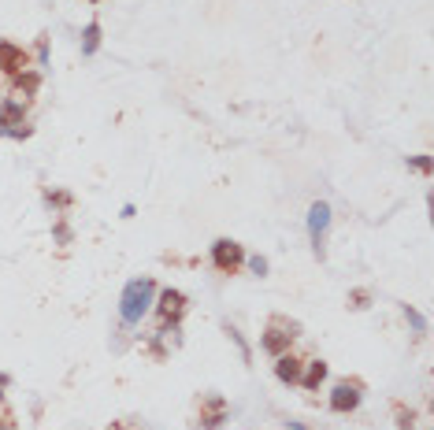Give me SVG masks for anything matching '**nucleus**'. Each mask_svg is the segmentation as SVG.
Returning a JSON list of instances; mask_svg holds the SVG:
<instances>
[{
	"label": "nucleus",
	"mask_w": 434,
	"mask_h": 430,
	"mask_svg": "<svg viewBox=\"0 0 434 430\" xmlns=\"http://www.w3.org/2000/svg\"><path fill=\"white\" fill-rule=\"evenodd\" d=\"M152 304V282L149 278H138V282H130L126 290H123V301H119V316L126 323H138L145 311H149Z\"/></svg>",
	"instance_id": "nucleus-1"
},
{
	"label": "nucleus",
	"mask_w": 434,
	"mask_h": 430,
	"mask_svg": "<svg viewBox=\"0 0 434 430\" xmlns=\"http://www.w3.org/2000/svg\"><path fill=\"white\" fill-rule=\"evenodd\" d=\"M212 260H216V267L223 271V275H230V271L245 260V253H242V245H238V241H216Z\"/></svg>",
	"instance_id": "nucleus-2"
},
{
	"label": "nucleus",
	"mask_w": 434,
	"mask_h": 430,
	"mask_svg": "<svg viewBox=\"0 0 434 430\" xmlns=\"http://www.w3.org/2000/svg\"><path fill=\"white\" fill-rule=\"evenodd\" d=\"M327 227H331V208H327V204H312V212H308V234H312L315 253H323Z\"/></svg>",
	"instance_id": "nucleus-3"
},
{
	"label": "nucleus",
	"mask_w": 434,
	"mask_h": 430,
	"mask_svg": "<svg viewBox=\"0 0 434 430\" xmlns=\"http://www.w3.org/2000/svg\"><path fill=\"white\" fill-rule=\"evenodd\" d=\"M182 311H186V293L164 290V293H160V316L175 323V319H182Z\"/></svg>",
	"instance_id": "nucleus-4"
},
{
	"label": "nucleus",
	"mask_w": 434,
	"mask_h": 430,
	"mask_svg": "<svg viewBox=\"0 0 434 430\" xmlns=\"http://www.w3.org/2000/svg\"><path fill=\"white\" fill-rule=\"evenodd\" d=\"M357 405H360V389L349 386V382H341L334 394H331V408H334V412H353Z\"/></svg>",
	"instance_id": "nucleus-5"
},
{
	"label": "nucleus",
	"mask_w": 434,
	"mask_h": 430,
	"mask_svg": "<svg viewBox=\"0 0 434 430\" xmlns=\"http://www.w3.org/2000/svg\"><path fill=\"white\" fill-rule=\"evenodd\" d=\"M26 67V52L15 48V45H0V71H8V74H19Z\"/></svg>",
	"instance_id": "nucleus-6"
},
{
	"label": "nucleus",
	"mask_w": 434,
	"mask_h": 430,
	"mask_svg": "<svg viewBox=\"0 0 434 430\" xmlns=\"http://www.w3.org/2000/svg\"><path fill=\"white\" fill-rule=\"evenodd\" d=\"M275 375H279L282 382H301V360L297 356H279V363H275Z\"/></svg>",
	"instance_id": "nucleus-7"
},
{
	"label": "nucleus",
	"mask_w": 434,
	"mask_h": 430,
	"mask_svg": "<svg viewBox=\"0 0 434 430\" xmlns=\"http://www.w3.org/2000/svg\"><path fill=\"white\" fill-rule=\"evenodd\" d=\"M289 337H294V334H286V330H279V327H271V330L264 334V349H268V353H275V356H282L286 349H289Z\"/></svg>",
	"instance_id": "nucleus-8"
},
{
	"label": "nucleus",
	"mask_w": 434,
	"mask_h": 430,
	"mask_svg": "<svg viewBox=\"0 0 434 430\" xmlns=\"http://www.w3.org/2000/svg\"><path fill=\"white\" fill-rule=\"evenodd\" d=\"M323 379H327V363H323V360H315V363H308V375H305L301 382H305V389H315Z\"/></svg>",
	"instance_id": "nucleus-9"
},
{
	"label": "nucleus",
	"mask_w": 434,
	"mask_h": 430,
	"mask_svg": "<svg viewBox=\"0 0 434 430\" xmlns=\"http://www.w3.org/2000/svg\"><path fill=\"white\" fill-rule=\"evenodd\" d=\"M219 419H223V401H212V408L204 415V426H219Z\"/></svg>",
	"instance_id": "nucleus-10"
},
{
	"label": "nucleus",
	"mask_w": 434,
	"mask_h": 430,
	"mask_svg": "<svg viewBox=\"0 0 434 430\" xmlns=\"http://www.w3.org/2000/svg\"><path fill=\"white\" fill-rule=\"evenodd\" d=\"M97 41H100V26L93 22V26H86V52H93Z\"/></svg>",
	"instance_id": "nucleus-11"
},
{
	"label": "nucleus",
	"mask_w": 434,
	"mask_h": 430,
	"mask_svg": "<svg viewBox=\"0 0 434 430\" xmlns=\"http://www.w3.org/2000/svg\"><path fill=\"white\" fill-rule=\"evenodd\" d=\"M289 430H305V426H301V423H289Z\"/></svg>",
	"instance_id": "nucleus-12"
},
{
	"label": "nucleus",
	"mask_w": 434,
	"mask_h": 430,
	"mask_svg": "<svg viewBox=\"0 0 434 430\" xmlns=\"http://www.w3.org/2000/svg\"><path fill=\"white\" fill-rule=\"evenodd\" d=\"M0 430H11V426H8V419H0Z\"/></svg>",
	"instance_id": "nucleus-13"
}]
</instances>
